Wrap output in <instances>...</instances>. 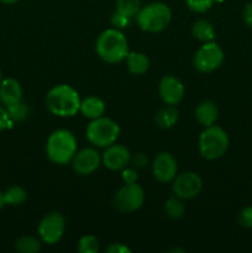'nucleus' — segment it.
<instances>
[{
    "label": "nucleus",
    "mask_w": 252,
    "mask_h": 253,
    "mask_svg": "<svg viewBox=\"0 0 252 253\" xmlns=\"http://www.w3.org/2000/svg\"><path fill=\"white\" fill-rule=\"evenodd\" d=\"M224 52L214 41L205 42L197 51L193 58L194 67L203 73H210L219 68L224 62Z\"/></svg>",
    "instance_id": "obj_7"
},
{
    "label": "nucleus",
    "mask_w": 252,
    "mask_h": 253,
    "mask_svg": "<svg viewBox=\"0 0 252 253\" xmlns=\"http://www.w3.org/2000/svg\"><path fill=\"white\" fill-rule=\"evenodd\" d=\"M9 114L10 119L12 120V123H22V121L26 120L30 116V108L27 104L19 101L16 104H12V105L5 106Z\"/></svg>",
    "instance_id": "obj_24"
},
{
    "label": "nucleus",
    "mask_w": 252,
    "mask_h": 253,
    "mask_svg": "<svg viewBox=\"0 0 252 253\" xmlns=\"http://www.w3.org/2000/svg\"><path fill=\"white\" fill-rule=\"evenodd\" d=\"M110 21H111V25H113L115 29L120 30V29H125V27L128 26V24H130V17L115 11L113 15H111Z\"/></svg>",
    "instance_id": "obj_29"
},
{
    "label": "nucleus",
    "mask_w": 252,
    "mask_h": 253,
    "mask_svg": "<svg viewBox=\"0 0 252 253\" xmlns=\"http://www.w3.org/2000/svg\"><path fill=\"white\" fill-rule=\"evenodd\" d=\"M230 140L226 131L220 126L211 125L205 127L199 137V152L203 158L215 161L222 157L229 148Z\"/></svg>",
    "instance_id": "obj_5"
},
{
    "label": "nucleus",
    "mask_w": 252,
    "mask_h": 253,
    "mask_svg": "<svg viewBox=\"0 0 252 253\" xmlns=\"http://www.w3.org/2000/svg\"><path fill=\"white\" fill-rule=\"evenodd\" d=\"M239 224L242 227H246V229H252V205L251 207H246L239 212Z\"/></svg>",
    "instance_id": "obj_28"
},
{
    "label": "nucleus",
    "mask_w": 252,
    "mask_h": 253,
    "mask_svg": "<svg viewBox=\"0 0 252 253\" xmlns=\"http://www.w3.org/2000/svg\"><path fill=\"white\" fill-rule=\"evenodd\" d=\"M165 211H166V214H167L168 217L177 220V219H180V217L184 215L185 207H184V204H183L182 199L175 195V197L169 198V199L166 202Z\"/></svg>",
    "instance_id": "obj_23"
},
{
    "label": "nucleus",
    "mask_w": 252,
    "mask_h": 253,
    "mask_svg": "<svg viewBox=\"0 0 252 253\" xmlns=\"http://www.w3.org/2000/svg\"><path fill=\"white\" fill-rule=\"evenodd\" d=\"M66 230V220L59 212L44 215L39 224L40 239L47 245H56L62 240Z\"/></svg>",
    "instance_id": "obj_9"
},
{
    "label": "nucleus",
    "mask_w": 252,
    "mask_h": 253,
    "mask_svg": "<svg viewBox=\"0 0 252 253\" xmlns=\"http://www.w3.org/2000/svg\"><path fill=\"white\" fill-rule=\"evenodd\" d=\"M192 34L195 39L203 42L214 41L215 39V30L208 20H198V21H195L192 27Z\"/></svg>",
    "instance_id": "obj_20"
},
{
    "label": "nucleus",
    "mask_w": 252,
    "mask_h": 253,
    "mask_svg": "<svg viewBox=\"0 0 252 253\" xmlns=\"http://www.w3.org/2000/svg\"><path fill=\"white\" fill-rule=\"evenodd\" d=\"M46 153L49 161L63 166L72 162L77 153V140L69 130L59 128L53 131L47 138Z\"/></svg>",
    "instance_id": "obj_3"
},
{
    "label": "nucleus",
    "mask_w": 252,
    "mask_h": 253,
    "mask_svg": "<svg viewBox=\"0 0 252 253\" xmlns=\"http://www.w3.org/2000/svg\"><path fill=\"white\" fill-rule=\"evenodd\" d=\"M158 93L163 103L167 105H177L184 96V85L173 76H165L158 85Z\"/></svg>",
    "instance_id": "obj_13"
},
{
    "label": "nucleus",
    "mask_w": 252,
    "mask_h": 253,
    "mask_svg": "<svg viewBox=\"0 0 252 253\" xmlns=\"http://www.w3.org/2000/svg\"><path fill=\"white\" fill-rule=\"evenodd\" d=\"M15 250L20 253H37L41 250V242L34 236H22L15 242Z\"/></svg>",
    "instance_id": "obj_22"
},
{
    "label": "nucleus",
    "mask_w": 252,
    "mask_h": 253,
    "mask_svg": "<svg viewBox=\"0 0 252 253\" xmlns=\"http://www.w3.org/2000/svg\"><path fill=\"white\" fill-rule=\"evenodd\" d=\"M214 2L215 0H185L187 6L189 7L193 12H197V14L207 12L208 10L211 9Z\"/></svg>",
    "instance_id": "obj_27"
},
{
    "label": "nucleus",
    "mask_w": 252,
    "mask_h": 253,
    "mask_svg": "<svg viewBox=\"0 0 252 253\" xmlns=\"http://www.w3.org/2000/svg\"><path fill=\"white\" fill-rule=\"evenodd\" d=\"M12 126V120L10 119L9 114H7L6 108L0 106V132L6 128H10Z\"/></svg>",
    "instance_id": "obj_31"
},
{
    "label": "nucleus",
    "mask_w": 252,
    "mask_h": 253,
    "mask_svg": "<svg viewBox=\"0 0 252 253\" xmlns=\"http://www.w3.org/2000/svg\"><path fill=\"white\" fill-rule=\"evenodd\" d=\"M140 9V0H116V11L130 17V19L136 16Z\"/></svg>",
    "instance_id": "obj_25"
},
{
    "label": "nucleus",
    "mask_w": 252,
    "mask_h": 253,
    "mask_svg": "<svg viewBox=\"0 0 252 253\" xmlns=\"http://www.w3.org/2000/svg\"><path fill=\"white\" fill-rule=\"evenodd\" d=\"M155 121L161 128L173 127L178 121V110L173 105L165 106L156 114Z\"/></svg>",
    "instance_id": "obj_19"
},
{
    "label": "nucleus",
    "mask_w": 252,
    "mask_h": 253,
    "mask_svg": "<svg viewBox=\"0 0 252 253\" xmlns=\"http://www.w3.org/2000/svg\"><path fill=\"white\" fill-rule=\"evenodd\" d=\"M78 251L81 253H98L99 242L93 235H85L78 242Z\"/></svg>",
    "instance_id": "obj_26"
},
{
    "label": "nucleus",
    "mask_w": 252,
    "mask_h": 253,
    "mask_svg": "<svg viewBox=\"0 0 252 253\" xmlns=\"http://www.w3.org/2000/svg\"><path fill=\"white\" fill-rule=\"evenodd\" d=\"M108 253H131V250L124 244H111L106 249Z\"/></svg>",
    "instance_id": "obj_32"
},
{
    "label": "nucleus",
    "mask_w": 252,
    "mask_h": 253,
    "mask_svg": "<svg viewBox=\"0 0 252 253\" xmlns=\"http://www.w3.org/2000/svg\"><path fill=\"white\" fill-rule=\"evenodd\" d=\"M22 100V88L14 78H5L0 83V103L5 106Z\"/></svg>",
    "instance_id": "obj_15"
},
{
    "label": "nucleus",
    "mask_w": 252,
    "mask_h": 253,
    "mask_svg": "<svg viewBox=\"0 0 252 253\" xmlns=\"http://www.w3.org/2000/svg\"><path fill=\"white\" fill-rule=\"evenodd\" d=\"M145 203L143 188L137 183L125 184L116 192L114 197V207L121 212H133Z\"/></svg>",
    "instance_id": "obj_8"
},
{
    "label": "nucleus",
    "mask_w": 252,
    "mask_h": 253,
    "mask_svg": "<svg viewBox=\"0 0 252 253\" xmlns=\"http://www.w3.org/2000/svg\"><path fill=\"white\" fill-rule=\"evenodd\" d=\"M1 2H4V4H15V2H17L19 0H0Z\"/></svg>",
    "instance_id": "obj_36"
},
{
    "label": "nucleus",
    "mask_w": 252,
    "mask_h": 253,
    "mask_svg": "<svg viewBox=\"0 0 252 253\" xmlns=\"http://www.w3.org/2000/svg\"><path fill=\"white\" fill-rule=\"evenodd\" d=\"M83 116L94 120L105 113V103L98 96H88L84 100L81 101V109H79Z\"/></svg>",
    "instance_id": "obj_17"
},
{
    "label": "nucleus",
    "mask_w": 252,
    "mask_h": 253,
    "mask_svg": "<svg viewBox=\"0 0 252 253\" xmlns=\"http://www.w3.org/2000/svg\"><path fill=\"white\" fill-rule=\"evenodd\" d=\"M120 135V126L109 118L100 116L94 119L86 126L85 136L91 145L96 147H108L116 142Z\"/></svg>",
    "instance_id": "obj_6"
},
{
    "label": "nucleus",
    "mask_w": 252,
    "mask_h": 253,
    "mask_svg": "<svg viewBox=\"0 0 252 253\" xmlns=\"http://www.w3.org/2000/svg\"><path fill=\"white\" fill-rule=\"evenodd\" d=\"M219 116L217 106L212 101H202L195 109V119L204 127L214 125Z\"/></svg>",
    "instance_id": "obj_16"
},
{
    "label": "nucleus",
    "mask_w": 252,
    "mask_h": 253,
    "mask_svg": "<svg viewBox=\"0 0 252 253\" xmlns=\"http://www.w3.org/2000/svg\"><path fill=\"white\" fill-rule=\"evenodd\" d=\"M178 165L175 158L169 152H161L155 157L152 162L153 177L161 183L173 182L177 177Z\"/></svg>",
    "instance_id": "obj_11"
},
{
    "label": "nucleus",
    "mask_w": 252,
    "mask_h": 253,
    "mask_svg": "<svg viewBox=\"0 0 252 253\" xmlns=\"http://www.w3.org/2000/svg\"><path fill=\"white\" fill-rule=\"evenodd\" d=\"M131 162H132V165L135 166V167L142 168L148 163V158L146 157L143 153H137V155H135L133 157H131Z\"/></svg>",
    "instance_id": "obj_33"
},
{
    "label": "nucleus",
    "mask_w": 252,
    "mask_h": 253,
    "mask_svg": "<svg viewBox=\"0 0 252 253\" xmlns=\"http://www.w3.org/2000/svg\"><path fill=\"white\" fill-rule=\"evenodd\" d=\"M79 93L68 84H58L49 89L46 94V108L53 115L59 118H72L81 109Z\"/></svg>",
    "instance_id": "obj_1"
},
{
    "label": "nucleus",
    "mask_w": 252,
    "mask_h": 253,
    "mask_svg": "<svg viewBox=\"0 0 252 253\" xmlns=\"http://www.w3.org/2000/svg\"><path fill=\"white\" fill-rule=\"evenodd\" d=\"M5 197H4V193L1 192V190H0V209H1V208H4L5 207Z\"/></svg>",
    "instance_id": "obj_35"
},
{
    "label": "nucleus",
    "mask_w": 252,
    "mask_h": 253,
    "mask_svg": "<svg viewBox=\"0 0 252 253\" xmlns=\"http://www.w3.org/2000/svg\"><path fill=\"white\" fill-rule=\"evenodd\" d=\"M101 157L95 148H83L74 155L72 160V167L74 172L81 175L91 174L100 166Z\"/></svg>",
    "instance_id": "obj_12"
},
{
    "label": "nucleus",
    "mask_w": 252,
    "mask_h": 253,
    "mask_svg": "<svg viewBox=\"0 0 252 253\" xmlns=\"http://www.w3.org/2000/svg\"><path fill=\"white\" fill-rule=\"evenodd\" d=\"M125 59L128 72L135 76H141L148 71L150 61H148L147 56L141 52H128Z\"/></svg>",
    "instance_id": "obj_18"
},
{
    "label": "nucleus",
    "mask_w": 252,
    "mask_h": 253,
    "mask_svg": "<svg viewBox=\"0 0 252 253\" xmlns=\"http://www.w3.org/2000/svg\"><path fill=\"white\" fill-rule=\"evenodd\" d=\"M203 189V180L197 173L184 172L173 179L172 190L180 199H192Z\"/></svg>",
    "instance_id": "obj_10"
},
{
    "label": "nucleus",
    "mask_w": 252,
    "mask_h": 253,
    "mask_svg": "<svg viewBox=\"0 0 252 253\" xmlns=\"http://www.w3.org/2000/svg\"><path fill=\"white\" fill-rule=\"evenodd\" d=\"M4 197L5 204L10 205V207H19V205H22L26 202L27 193L22 187L12 185L4 193Z\"/></svg>",
    "instance_id": "obj_21"
},
{
    "label": "nucleus",
    "mask_w": 252,
    "mask_h": 253,
    "mask_svg": "<svg viewBox=\"0 0 252 253\" xmlns=\"http://www.w3.org/2000/svg\"><path fill=\"white\" fill-rule=\"evenodd\" d=\"M244 21L250 29H252V2L246 4L244 9Z\"/></svg>",
    "instance_id": "obj_34"
},
{
    "label": "nucleus",
    "mask_w": 252,
    "mask_h": 253,
    "mask_svg": "<svg viewBox=\"0 0 252 253\" xmlns=\"http://www.w3.org/2000/svg\"><path fill=\"white\" fill-rule=\"evenodd\" d=\"M95 51L106 63H120L128 54L127 40L120 30L108 29L96 39Z\"/></svg>",
    "instance_id": "obj_2"
},
{
    "label": "nucleus",
    "mask_w": 252,
    "mask_h": 253,
    "mask_svg": "<svg viewBox=\"0 0 252 253\" xmlns=\"http://www.w3.org/2000/svg\"><path fill=\"white\" fill-rule=\"evenodd\" d=\"M1 81H2V73L1 71H0V83H1Z\"/></svg>",
    "instance_id": "obj_37"
},
{
    "label": "nucleus",
    "mask_w": 252,
    "mask_h": 253,
    "mask_svg": "<svg viewBox=\"0 0 252 253\" xmlns=\"http://www.w3.org/2000/svg\"><path fill=\"white\" fill-rule=\"evenodd\" d=\"M172 20V11L165 2L155 1L141 7L136 15L140 29L146 32L163 31Z\"/></svg>",
    "instance_id": "obj_4"
},
{
    "label": "nucleus",
    "mask_w": 252,
    "mask_h": 253,
    "mask_svg": "<svg viewBox=\"0 0 252 253\" xmlns=\"http://www.w3.org/2000/svg\"><path fill=\"white\" fill-rule=\"evenodd\" d=\"M101 162L110 170H123L131 162V153L125 146L110 145L101 156Z\"/></svg>",
    "instance_id": "obj_14"
},
{
    "label": "nucleus",
    "mask_w": 252,
    "mask_h": 253,
    "mask_svg": "<svg viewBox=\"0 0 252 253\" xmlns=\"http://www.w3.org/2000/svg\"><path fill=\"white\" fill-rule=\"evenodd\" d=\"M121 177H123V180L125 182V184H132V183L137 182L138 174L133 168L125 167L123 169V173H121Z\"/></svg>",
    "instance_id": "obj_30"
}]
</instances>
